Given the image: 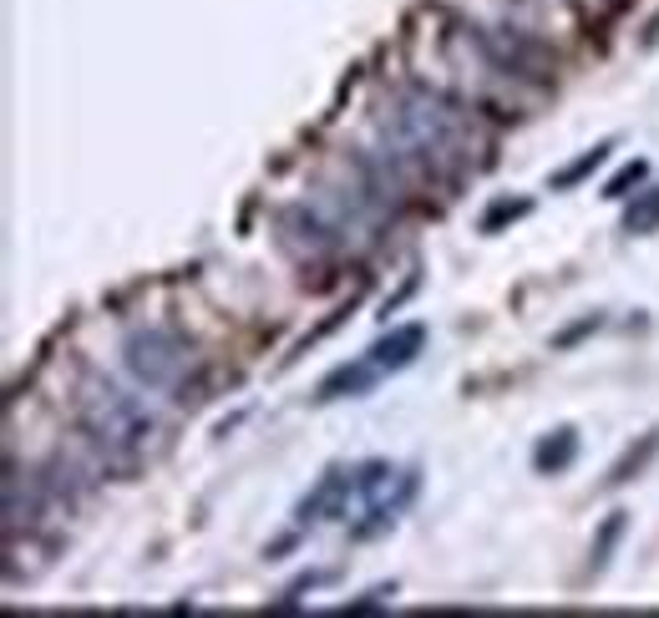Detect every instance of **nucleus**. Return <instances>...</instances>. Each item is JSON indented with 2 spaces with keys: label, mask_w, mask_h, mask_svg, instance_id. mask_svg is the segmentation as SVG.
Listing matches in <instances>:
<instances>
[{
  "label": "nucleus",
  "mask_w": 659,
  "mask_h": 618,
  "mask_svg": "<svg viewBox=\"0 0 659 618\" xmlns=\"http://www.w3.org/2000/svg\"><path fill=\"white\" fill-rule=\"evenodd\" d=\"M385 132V163L401 178H426V183H456L477 173L492 153V132L482 127L477 107H467L462 96L442 92V86H391V107L381 117Z\"/></svg>",
  "instance_id": "nucleus-1"
},
{
  "label": "nucleus",
  "mask_w": 659,
  "mask_h": 618,
  "mask_svg": "<svg viewBox=\"0 0 659 618\" xmlns=\"http://www.w3.org/2000/svg\"><path fill=\"white\" fill-rule=\"evenodd\" d=\"M655 452H659V431H649L639 452H624L619 462H614V472H609V482H604V487L614 492V487H624V482H635V476L649 466V456H655Z\"/></svg>",
  "instance_id": "nucleus-9"
},
{
  "label": "nucleus",
  "mask_w": 659,
  "mask_h": 618,
  "mask_svg": "<svg viewBox=\"0 0 659 618\" xmlns=\"http://www.w3.org/2000/svg\"><path fill=\"white\" fill-rule=\"evenodd\" d=\"M421 346H426V325H401V330L381 334L365 356H371V365L381 370V375H391V370H406L411 360L421 356Z\"/></svg>",
  "instance_id": "nucleus-5"
},
{
  "label": "nucleus",
  "mask_w": 659,
  "mask_h": 618,
  "mask_svg": "<svg viewBox=\"0 0 659 618\" xmlns=\"http://www.w3.org/2000/svg\"><path fill=\"white\" fill-rule=\"evenodd\" d=\"M122 360H127V370L137 375L143 391L168 395V401H178V405H193L204 395V360H198V350H193L183 334L163 330V325L132 330L127 340H122Z\"/></svg>",
  "instance_id": "nucleus-3"
},
{
  "label": "nucleus",
  "mask_w": 659,
  "mask_h": 618,
  "mask_svg": "<svg viewBox=\"0 0 659 618\" xmlns=\"http://www.w3.org/2000/svg\"><path fill=\"white\" fill-rule=\"evenodd\" d=\"M76 416H82L86 436L102 446V452L122 456H143L157 441V416L147 411L137 395H127L122 385L102 381V375H82V391H76Z\"/></svg>",
  "instance_id": "nucleus-2"
},
{
  "label": "nucleus",
  "mask_w": 659,
  "mask_h": 618,
  "mask_svg": "<svg viewBox=\"0 0 659 618\" xmlns=\"http://www.w3.org/2000/svg\"><path fill=\"white\" fill-rule=\"evenodd\" d=\"M533 214V203L527 198H503V203H492L487 218H482V234H497L503 224H513V218H527Z\"/></svg>",
  "instance_id": "nucleus-11"
},
{
  "label": "nucleus",
  "mask_w": 659,
  "mask_h": 618,
  "mask_svg": "<svg viewBox=\"0 0 659 618\" xmlns=\"http://www.w3.org/2000/svg\"><path fill=\"white\" fill-rule=\"evenodd\" d=\"M609 153H614V143H594L578 163H568L564 173H553V188H574V183H584L588 173H599V167L609 163Z\"/></svg>",
  "instance_id": "nucleus-10"
},
{
  "label": "nucleus",
  "mask_w": 659,
  "mask_h": 618,
  "mask_svg": "<svg viewBox=\"0 0 659 618\" xmlns=\"http://www.w3.org/2000/svg\"><path fill=\"white\" fill-rule=\"evenodd\" d=\"M375 381H381V370L371 365V356H360V360H350V365L330 370V375L320 381V391H315V401L330 405V401H346V395H365Z\"/></svg>",
  "instance_id": "nucleus-6"
},
{
  "label": "nucleus",
  "mask_w": 659,
  "mask_h": 618,
  "mask_svg": "<svg viewBox=\"0 0 659 618\" xmlns=\"http://www.w3.org/2000/svg\"><path fill=\"white\" fill-rule=\"evenodd\" d=\"M619 533H624V512H609V523H604L599 543H594V573H604V563H609V553H614V543H619Z\"/></svg>",
  "instance_id": "nucleus-12"
},
{
  "label": "nucleus",
  "mask_w": 659,
  "mask_h": 618,
  "mask_svg": "<svg viewBox=\"0 0 659 618\" xmlns=\"http://www.w3.org/2000/svg\"><path fill=\"white\" fill-rule=\"evenodd\" d=\"M574 456H578V431H574V426H558L548 441H538V452H533V466L548 476V472H564V466H574Z\"/></svg>",
  "instance_id": "nucleus-7"
},
{
  "label": "nucleus",
  "mask_w": 659,
  "mask_h": 618,
  "mask_svg": "<svg viewBox=\"0 0 659 618\" xmlns=\"http://www.w3.org/2000/svg\"><path fill=\"white\" fill-rule=\"evenodd\" d=\"M645 173H649L645 163H629V167H624V173H614V178H609V188H604V198H614V203H619V198H629V188H639V183H645Z\"/></svg>",
  "instance_id": "nucleus-13"
},
{
  "label": "nucleus",
  "mask_w": 659,
  "mask_h": 618,
  "mask_svg": "<svg viewBox=\"0 0 659 618\" xmlns=\"http://www.w3.org/2000/svg\"><path fill=\"white\" fill-rule=\"evenodd\" d=\"M599 325H604L599 315H588L584 325H574V330H568V334H558V346H574V340H584V334H588V330H599Z\"/></svg>",
  "instance_id": "nucleus-14"
},
{
  "label": "nucleus",
  "mask_w": 659,
  "mask_h": 618,
  "mask_svg": "<svg viewBox=\"0 0 659 618\" xmlns=\"http://www.w3.org/2000/svg\"><path fill=\"white\" fill-rule=\"evenodd\" d=\"M350 492H360V466H336V472L320 476V487L310 492V497L295 507V517H300V527L310 523H330V517H340L346 512V497Z\"/></svg>",
  "instance_id": "nucleus-4"
},
{
  "label": "nucleus",
  "mask_w": 659,
  "mask_h": 618,
  "mask_svg": "<svg viewBox=\"0 0 659 618\" xmlns=\"http://www.w3.org/2000/svg\"><path fill=\"white\" fill-rule=\"evenodd\" d=\"M655 228H659V188H645L624 208V234H655Z\"/></svg>",
  "instance_id": "nucleus-8"
}]
</instances>
